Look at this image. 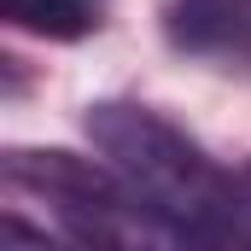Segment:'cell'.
Here are the masks:
<instances>
[{"label": "cell", "instance_id": "1", "mask_svg": "<svg viewBox=\"0 0 251 251\" xmlns=\"http://www.w3.org/2000/svg\"><path fill=\"white\" fill-rule=\"evenodd\" d=\"M88 140L100 158L170 210L204 251H251V181L246 170H222L199 140H187L152 105L100 100L88 105Z\"/></svg>", "mask_w": 251, "mask_h": 251}, {"label": "cell", "instance_id": "2", "mask_svg": "<svg viewBox=\"0 0 251 251\" xmlns=\"http://www.w3.org/2000/svg\"><path fill=\"white\" fill-rule=\"evenodd\" d=\"M6 181L41 193L82 251H204L170 210H158L140 187H128L111 164L18 146L6 152Z\"/></svg>", "mask_w": 251, "mask_h": 251}, {"label": "cell", "instance_id": "3", "mask_svg": "<svg viewBox=\"0 0 251 251\" xmlns=\"http://www.w3.org/2000/svg\"><path fill=\"white\" fill-rule=\"evenodd\" d=\"M164 35L193 59L251 70V0H170Z\"/></svg>", "mask_w": 251, "mask_h": 251}, {"label": "cell", "instance_id": "4", "mask_svg": "<svg viewBox=\"0 0 251 251\" xmlns=\"http://www.w3.org/2000/svg\"><path fill=\"white\" fill-rule=\"evenodd\" d=\"M6 18L29 35H53V41H76L88 35L100 18L88 0H6Z\"/></svg>", "mask_w": 251, "mask_h": 251}, {"label": "cell", "instance_id": "5", "mask_svg": "<svg viewBox=\"0 0 251 251\" xmlns=\"http://www.w3.org/2000/svg\"><path fill=\"white\" fill-rule=\"evenodd\" d=\"M0 251H82L76 240H59V234H47V228H35V222H24L18 210L6 216V228H0Z\"/></svg>", "mask_w": 251, "mask_h": 251}, {"label": "cell", "instance_id": "6", "mask_svg": "<svg viewBox=\"0 0 251 251\" xmlns=\"http://www.w3.org/2000/svg\"><path fill=\"white\" fill-rule=\"evenodd\" d=\"M88 6H94V0H88Z\"/></svg>", "mask_w": 251, "mask_h": 251}]
</instances>
